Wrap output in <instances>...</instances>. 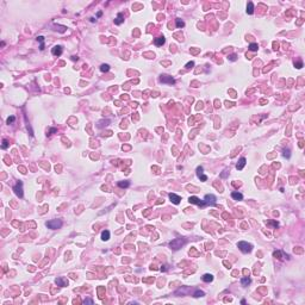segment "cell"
Listing matches in <instances>:
<instances>
[{
  "mask_svg": "<svg viewBox=\"0 0 305 305\" xmlns=\"http://www.w3.org/2000/svg\"><path fill=\"white\" fill-rule=\"evenodd\" d=\"M108 238H110V231L108 230H104L101 232V240L103 241H107Z\"/></svg>",
  "mask_w": 305,
  "mask_h": 305,
  "instance_id": "obj_18",
  "label": "cell"
},
{
  "mask_svg": "<svg viewBox=\"0 0 305 305\" xmlns=\"http://www.w3.org/2000/svg\"><path fill=\"white\" fill-rule=\"evenodd\" d=\"M231 197L235 199V200H242L243 199V196H242L240 192H232L231 193Z\"/></svg>",
  "mask_w": 305,
  "mask_h": 305,
  "instance_id": "obj_17",
  "label": "cell"
},
{
  "mask_svg": "<svg viewBox=\"0 0 305 305\" xmlns=\"http://www.w3.org/2000/svg\"><path fill=\"white\" fill-rule=\"evenodd\" d=\"M51 53H53V55H55V56H60V55L62 54V47H61V45H56V47H54L53 50H51Z\"/></svg>",
  "mask_w": 305,
  "mask_h": 305,
  "instance_id": "obj_12",
  "label": "cell"
},
{
  "mask_svg": "<svg viewBox=\"0 0 305 305\" xmlns=\"http://www.w3.org/2000/svg\"><path fill=\"white\" fill-rule=\"evenodd\" d=\"M123 22H124V16H123V13H118L117 18L114 19V24L119 25V24H122Z\"/></svg>",
  "mask_w": 305,
  "mask_h": 305,
  "instance_id": "obj_14",
  "label": "cell"
},
{
  "mask_svg": "<svg viewBox=\"0 0 305 305\" xmlns=\"http://www.w3.org/2000/svg\"><path fill=\"white\" fill-rule=\"evenodd\" d=\"M175 22H177V26H178V28H184V26H185V23H184L181 19H179V18H178V19H175Z\"/></svg>",
  "mask_w": 305,
  "mask_h": 305,
  "instance_id": "obj_22",
  "label": "cell"
},
{
  "mask_svg": "<svg viewBox=\"0 0 305 305\" xmlns=\"http://www.w3.org/2000/svg\"><path fill=\"white\" fill-rule=\"evenodd\" d=\"M165 37H159V38H155V41H154V43H155V45H158V47H160V45L165 44Z\"/></svg>",
  "mask_w": 305,
  "mask_h": 305,
  "instance_id": "obj_16",
  "label": "cell"
},
{
  "mask_svg": "<svg viewBox=\"0 0 305 305\" xmlns=\"http://www.w3.org/2000/svg\"><path fill=\"white\" fill-rule=\"evenodd\" d=\"M45 225L48 226L49 229L56 230V229H60V228L62 226V221H60V219H53V221L47 222V224H45Z\"/></svg>",
  "mask_w": 305,
  "mask_h": 305,
  "instance_id": "obj_3",
  "label": "cell"
},
{
  "mask_svg": "<svg viewBox=\"0 0 305 305\" xmlns=\"http://www.w3.org/2000/svg\"><path fill=\"white\" fill-rule=\"evenodd\" d=\"M241 284H242V286H248L249 284H250V278H248V276L242 278V279H241Z\"/></svg>",
  "mask_w": 305,
  "mask_h": 305,
  "instance_id": "obj_19",
  "label": "cell"
},
{
  "mask_svg": "<svg viewBox=\"0 0 305 305\" xmlns=\"http://www.w3.org/2000/svg\"><path fill=\"white\" fill-rule=\"evenodd\" d=\"M118 186L119 187H129V186H130V182H129V181H119L118 182Z\"/></svg>",
  "mask_w": 305,
  "mask_h": 305,
  "instance_id": "obj_21",
  "label": "cell"
},
{
  "mask_svg": "<svg viewBox=\"0 0 305 305\" xmlns=\"http://www.w3.org/2000/svg\"><path fill=\"white\" fill-rule=\"evenodd\" d=\"M101 15H103L101 12H98V15H97V17H101Z\"/></svg>",
  "mask_w": 305,
  "mask_h": 305,
  "instance_id": "obj_34",
  "label": "cell"
},
{
  "mask_svg": "<svg viewBox=\"0 0 305 305\" xmlns=\"http://www.w3.org/2000/svg\"><path fill=\"white\" fill-rule=\"evenodd\" d=\"M167 269V266L165 265V266H162V268H161V271H166Z\"/></svg>",
  "mask_w": 305,
  "mask_h": 305,
  "instance_id": "obj_33",
  "label": "cell"
},
{
  "mask_svg": "<svg viewBox=\"0 0 305 305\" xmlns=\"http://www.w3.org/2000/svg\"><path fill=\"white\" fill-rule=\"evenodd\" d=\"M160 81L162 82V84H171V85H174L175 84V80L173 79L172 76H169V75H161L160 76Z\"/></svg>",
  "mask_w": 305,
  "mask_h": 305,
  "instance_id": "obj_5",
  "label": "cell"
},
{
  "mask_svg": "<svg viewBox=\"0 0 305 305\" xmlns=\"http://www.w3.org/2000/svg\"><path fill=\"white\" fill-rule=\"evenodd\" d=\"M294 66H295V67H297L298 69H299V68H301V67H303V62H301V61H299V62L294 63Z\"/></svg>",
  "mask_w": 305,
  "mask_h": 305,
  "instance_id": "obj_29",
  "label": "cell"
},
{
  "mask_svg": "<svg viewBox=\"0 0 305 305\" xmlns=\"http://www.w3.org/2000/svg\"><path fill=\"white\" fill-rule=\"evenodd\" d=\"M193 66H194V62H192V61H191V62H188V63L186 64V68L190 69V68H192Z\"/></svg>",
  "mask_w": 305,
  "mask_h": 305,
  "instance_id": "obj_28",
  "label": "cell"
},
{
  "mask_svg": "<svg viewBox=\"0 0 305 305\" xmlns=\"http://www.w3.org/2000/svg\"><path fill=\"white\" fill-rule=\"evenodd\" d=\"M284 156H287V158H290V150L287 149V150H284Z\"/></svg>",
  "mask_w": 305,
  "mask_h": 305,
  "instance_id": "obj_30",
  "label": "cell"
},
{
  "mask_svg": "<svg viewBox=\"0 0 305 305\" xmlns=\"http://www.w3.org/2000/svg\"><path fill=\"white\" fill-rule=\"evenodd\" d=\"M15 119H16L15 116H11V117H9V118H7V124L13 123V122H15Z\"/></svg>",
  "mask_w": 305,
  "mask_h": 305,
  "instance_id": "obj_27",
  "label": "cell"
},
{
  "mask_svg": "<svg viewBox=\"0 0 305 305\" xmlns=\"http://www.w3.org/2000/svg\"><path fill=\"white\" fill-rule=\"evenodd\" d=\"M13 191L19 198L23 197V184H22V181H18L16 184V186L13 187Z\"/></svg>",
  "mask_w": 305,
  "mask_h": 305,
  "instance_id": "obj_4",
  "label": "cell"
},
{
  "mask_svg": "<svg viewBox=\"0 0 305 305\" xmlns=\"http://www.w3.org/2000/svg\"><path fill=\"white\" fill-rule=\"evenodd\" d=\"M246 163H247V160L244 158H241L240 159V161L237 162V165H236V168L238 169V171H242L243 169V167L246 166Z\"/></svg>",
  "mask_w": 305,
  "mask_h": 305,
  "instance_id": "obj_11",
  "label": "cell"
},
{
  "mask_svg": "<svg viewBox=\"0 0 305 305\" xmlns=\"http://www.w3.org/2000/svg\"><path fill=\"white\" fill-rule=\"evenodd\" d=\"M9 147V141L7 139H3V149H6Z\"/></svg>",
  "mask_w": 305,
  "mask_h": 305,
  "instance_id": "obj_26",
  "label": "cell"
},
{
  "mask_svg": "<svg viewBox=\"0 0 305 305\" xmlns=\"http://www.w3.org/2000/svg\"><path fill=\"white\" fill-rule=\"evenodd\" d=\"M188 202L191 203V204H197V205H199V206H205V205H206V203L204 202V200H200V199L197 198V197H190Z\"/></svg>",
  "mask_w": 305,
  "mask_h": 305,
  "instance_id": "obj_8",
  "label": "cell"
},
{
  "mask_svg": "<svg viewBox=\"0 0 305 305\" xmlns=\"http://www.w3.org/2000/svg\"><path fill=\"white\" fill-rule=\"evenodd\" d=\"M84 304H93V300L92 299H85Z\"/></svg>",
  "mask_w": 305,
  "mask_h": 305,
  "instance_id": "obj_31",
  "label": "cell"
},
{
  "mask_svg": "<svg viewBox=\"0 0 305 305\" xmlns=\"http://www.w3.org/2000/svg\"><path fill=\"white\" fill-rule=\"evenodd\" d=\"M237 247L241 249V251H243V253H250L251 249H253V246H251L250 243H248V242H244V241H241L237 243Z\"/></svg>",
  "mask_w": 305,
  "mask_h": 305,
  "instance_id": "obj_2",
  "label": "cell"
},
{
  "mask_svg": "<svg viewBox=\"0 0 305 305\" xmlns=\"http://www.w3.org/2000/svg\"><path fill=\"white\" fill-rule=\"evenodd\" d=\"M108 69H110V66H108V64H101V66H100V70H101V72H108Z\"/></svg>",
  "mask_w": 305,
  "mask_h": 305,
  "instance_id": "obj_23",
  "label": "cell"
},
{
  "mask_svg": "<svg viewBox=\"0 0 305 305\" xmlns=\"http://www.w3.org/2000/svg\"><path fill=\"white\" fill-rule=\"evenodd\" d=\"M185 243H186V240H185V238H175V240L171 241L169 247L172 248L173 250H178V249H180Z\"/></svg>",
  "mask_w": 305,
  "mask_h": 305,
  "instance_id": "obj_1",
  "label": "cell"
},
{
  "mask_svg": "<svg viewBox=\"0 0 305 305\" xmlns=\"http://www.w3.org/2000/svg\"><path fill=\"white\" fill-rule=\"evenodd\" d=\"M257 49H259L257 43H251V44L249 45V50H251V51H257Z\"/></svg>",
  "mask_w": 305,
  "mask_h": 305,
  "instance_id": "obj_20",
  "label": "cell"
},
{
  "mask_svg": "<svg viewBox=\"0 0 305 305\" xmlns=\"http://www.w3.org/2000/svg\"><path fill=\"white\" fill-rule=\"evenodd\" d=\"M253 12H254V4L251 1H249L248 5H247V13L248 15H253Z\"/></svg>",
  "mask_w": 305,
  "mask_h": 305,
  "instance_id": "obj_15",
  "label": "cell"
},
{
  "mask_svg": "<svg viewBox=\"0 0 305 305\" xmlns=\"http://www.w3.org/2000/svg\"><path fill=\"white\" fill-rule=\"evenodd\" d=\"M55 282H56V285L60 286V287H64V286L68 285V280H67L66 278H63V276L56 278V279H55Z\"/></svg>",
  "mask_w": 305,
  "mask_h": 305,
  "instance_id": "obj_7",
  "label": "cell"
},
{
  "mask_svg": "<svg viewBox=\"0 0 305 305\" xmlns=\"http://www.w3.org/2000/svg\"><path fill=\"white\" fill-rule=\"evenodd\" d=\"M204 202L206 203V205H215L216 204V197L213 194H206L204 198Z\"/></svg>",
  "mask_w": 305,
  "mask_h": 305,
  "instance_id": "obj_6",
  "label": "cell"
},
{
  "mask_svg": "<svg viewBox=\"0 0 305 305\" xmlns=\"http://www.w3.org/2000/svg\"><path fill=\"white\" fill-rule=\"evenodd\" d=\"M202 279H203V281H205V282H211V281L213 280V275L206 273V274H204V275L202 276Z\"/></svg>",
  "mask_w": 305,
  "mask_h": 305,
  "instance_id": "obj_13",
  "label": "cell"
},
{
  "mask_svg": "<svg viewBox=\"0 0 305 305\" xmlns=\"http://www.w3.org/2000/svg\"><path fill=\"white\" fill-rule=\"evenodd\" d=\"M204 168L202 167V166H199V167L197 168V175H198V178L202 180V181H206L207 180V177L206 175H204Z\"/></svg>",
  "mask_w": 305,
  "mask_h": 305,
  "instance_id": "obj_9",
  "label": "cell"
},
{
  "mask_svg": "<svg viewBox=\"0 0 305 305\" xmlns=\"http://www.w3.org/2000/svg\"><path fill=\"white\" fill-rule=\"evenodd\" d=\"M229 60H231V61H235V60H236V55H230V56H229Z\"/></svg>",
  "mask_w": 305,
  "mask_h": 305,
  "instance_id": "obj_32",
  "label": "cell"
},
{
  "mask_svg": "<svg viewBox=\"0 0 305 305\" xmlns=\"http://www.w3.org/2000/svg\"><path fill=\"white\" fill-rule=\"evenodd\" d=\"M203 295H205V293L203 291H196L194 292V297H197V298L198 297H203Z\"/></svg>",
  "mask_w": 305,
  "mask_h": 305,
  "instance_id": "obj_25",
  "label": "cell"
},
{
  "mask_svg": "<svg viewBox=\"0 0 305 305\" xmlns=\"http://www.w3.org/2000/svg\"><path fill=\"white\" fill-rule=\"evenodd\" d=\"M281 254H282V251L278 250V251H274V253H273V256H274V257H278V259H280L281 260V259H282V257H281Z\"/></svg>",
  "mask_w": 305,
  "mask_h": 305,
  "instance_id": "obj_24",
  "label": "cell"
},
{
  "mask_svg": "<svg viewBox=\"0 0 305 305\" xmlns=\"http://www.w3.org/2000/svg\"><path fill=\"white\" fill-rule=\"evenodd\" d=\"M169 199H171V202H172L173 204H175V205L180 204V200H181V198L179 197L178 194H175V193H171V194H169Z\"/></svg>",
  "mask_w": 305,
  "mask_h": 305,
  "instance_id": "obj_10",
  "label": "cell"
}]
</instances>
